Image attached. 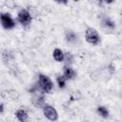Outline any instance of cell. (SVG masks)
Masks as SVG:
<instances>
[{"label": "cell", "mask_w": 122, "mask_h": 122, "mask_svg": "<svg viewBox=\"0 0 122 122\" xmlns=\"http://www.w3.org/2000/svg\"><path fill=\"white\" fill-rule=\"evenodd\" d=\"M38 87L39 90L42 91L43 92L49 93L53 89V83L49 76L40 73L38 75Z\"/></svg>", "instance_id": "1"}, {"label": "cell", "mask_w": 122, "mask_h": 122, "mask_svg": "<svg viewBox=\"0 0 122 122\" xmlns=\"http://www.w3.org/2000/svg\"><path fill=\"white\" fill-rule=\"evenodd\" d=\"M85 39L88 43H90L92 45H97L100 41V36L95 29L88 28L85 32Z\"/></svg>", "instance_id": "2"}, {"label": "cell", "mask_w": 122, "mask_h": 122, "mask_svg": "<svg viewBox=\"0 0 122 122\" xmlns=\"http://www.w3.org/2000/svg\"><path fill=\"white\" fill-rule=\"evenodd\" d=\"M17 19H18V21L21 25L28 26L31 22V15H30V13L29 12L28 10L22 9L17 14Z\"/></svg>", "instance_id": "3"}, {"label": "cell", "mask_w": 122, "mask_h": 122, "mask_svg": "<svg viewBox=\"0 0 122 122\" xmlns=\"http://www.w3.org/2000/svg\"><path fill=\"white\" fill-rule=\"evenodd\" d=\"M43 112H44V115L51 121H56L58 118V113L56 110L51 105L46 104L43 107Z\"/></svg>", "instance_id": "4"}, {"label": "cell", "mask_w": 122, "mask_h": 122, "mask_svg": "<svg viewBox=\"0 0 122 122\" xmlns=\"http://www.w3.org/2000/svg\"><path fill=\"white\" fill-rule=\"evenodd\" d=\"M1 24L3 26V28L7 29V30H10V29H13L14 26H15V22L14 20L11 18L10 14L9 13H1Z\"/></svg>", "instance_id": "5"}, {"label": "cell", "mask_w": 122, "mask_h": 122, "mask_svg": "<svg viewBox=\"0 0 122 122\" xmlns=\"http://www.w3.org/2000/svg\"><path fill=\"white\" fill-rule=\"evenodd\" d=\"M32 104L36 107V108H43L46 104H45V100H44V96L42 94L36 93L33 97H32Z\"/></svg>", "instance_id": "6"}, {"label": "cell", "mask_w": 122, "mask_h": 122, "mask_svg": "<svg viewBox=\"0 0 122 122\" xmlns=\"http://www.w3.org/2000/svg\"><path fill=\"white\" fill-rule=\"evenodd\" d=\"M15 116L16 118L20 121V122H28L29 121V114L28 112L23 110V109H19L16 111L15 112Z\"/></svg>", "instance_id": "7"}, {"label": "cell", "mask_w": 122, "mask_h": 122, "mask_svg": "<svg viewBox=\"0 0 122 122\" xmlns=\"http://www.w3.org/2000/svg\"><path fill=\"white\" fill-rule=\"evenodd\" d=\"M63 75L66 79L68 80H71V79H73L76 75L74 70L72 68H71L70 66H65L64 67V72H63Z\"/></svg>", "instance_id": "8"}, {"label": "cell", "mask_w": 122, "mask_h": 122, "mask_svg": "<svg viewBox=\"0 0 122 122\" xmlns=\"http://www.w3.org/2000/svg\"><path fill=\"white\" fill-rule=\"evenodd\" d=\"M52 56H53L54 60L57 62H62L65 59V53L60 49H55L52 52Z\"/></svg>", "instance_id": "9"}, {"label": "cell", "mask_w": 122, "mask_h": 122, "mask_svg": "<svg viewBox=\"0 0 122 122\" xmlns=\"http://www.w3.org/2000/svg\"><path fill=\"white\" fill-rule=\"evenodd\" d=\"M96 111H97V113H98L100 116L104 117V118H107V117L109 116V111H108L107 108H105L104 106H98Z\"/></svg>", "instance_id": "10"}, {"label": "cell", "mask_w": 122, "mask_h": 122, "mask_svg": "<svg viewBox=\"0 0 122 122\" xmlns=\"http://www.w3.org/2000/svg\"><path fill=\"white\" fill-rule=\"evenodd\" d=\"M102 24H103L104 27H106L107 29H110V30H112V29H114V27H115L114 22L112 21L110 18H104V19L102 20Z\"/></svg>", "instance_id": "11"}, {"label": "cell", "mask_w": 122, "mask_h": 122, "mask_svg": "<svg viewBox=\"0 0 122 122\" xmlns=\"http://www.w3.org/2000/svg\"><path fill=\"white\" fill-rule=\"evenodd\" d=\"M76 38H77V36L72 30H68L66 32V40L68 42H74L76 40Z\"/></svg>", "instance_id": "12"}, {"label": "cell", "mask_w": 122, "mask_h": 122, "mask_svg": "<svg viewBox=\"0 0 122 122\" xmlns=\"http://www.w3.org/2000/svg\"><path fill=\"white\" fill-rule=\"evenodd\" d=\"M66 80H67V79L64 77V75H58V76L56 77V81H57L58 87H59L60 89L65 88V86H66Z\"/></svg>", "instance_id": "13"}, {"label": "cell", "mask_w": 122, "mask_h": 122, "mask_svg": "<svg viewBox=\"0 0 122 122\" xmlns=\"http://www.w3.org/2000/svg\"><path fill=\"white\" fill-rule=\"evenodd\" d=\"M65 59H66V62H67V66H68V64H71V61H72V55H71V52H66Z\"/></svg>", "instance_id": "14"}, {"label": "cell", "mask_w": 122, "mask_h": 122, "mask_svg": "<svg viewBox=\"0 0 122 122\" xmlns=\"http://www.w3.org/2000/svg\"><path fill=\"white\" fill-rule=\"evenodd\" d=\"M0 109H1V113H3V112H4V104H3V103H1Z\"/></svg>", "instance_id": "15"}]
</instances>
